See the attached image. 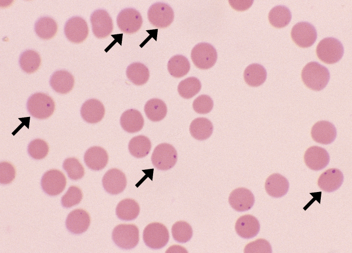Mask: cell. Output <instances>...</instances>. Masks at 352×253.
Instances as JSON below:
<instances>
[{"label": "cell", "mask_w": 352, "mask_h": 253, "mask_svg": "<svg viewBox=\"0 0 352 253\" xmlns=\"http://www.w3.org/2000/svg\"><path fill=\"white\" fill-rule=\"evenodd\" d=\"M167 69L172 76L179 78L185 76L188 73L190 69V64L185 56L177 54L169 60Z\"/></svg>", "instance_id": "obj_34"}, {"label": "cell", "mask_w": 352, "mask_h": 253, "mask_svg": "<svg viewBox=\"0 0 352 253\" xmlns=\"http://www.w3.org/2000/svg\"><path fill=\"white\" fill-rule=\"evenodd\" d=\"M83 198L81 189L78 186H71L61 199L62 206L66 208L79 204Z\"/></svg>", "instance_id": "obj_40"}, {"label": "cell", "mask_w": 352, "mask_h": 253, "mask_svg": "<svg viewBox=\"0 0 352 253\" xmlns=\"http://www.w3.org/2000/svg\"><path fill=\"white\" fill-rule=\"evenodd\" d=\"M144 111L150 120L156 122L162 120L166 116L167 107L163 100L158 98H152L146 102Z\"/></svg>", "instance_id": "obj_31"}, {"label": "cell", "mask_w": 352, "mask_h": 253, "mask_svg": "<svg viewBox=\"0 0 352 253\" xmlns=\"http://www.w3.org/2000/svg\"><path fill=\"white\" fill-rule=\"evenodd\" d=\"M74 82L72 74L63 70L54 72L49 81L50 85L53 90L62 94L69 92L74 87Z\"/></svg>", "instance_id": "obj_23"}, {"label": "cell", "mask_w": 352, "mask_h": 253, "mask_svg": "<svg viewBox=\"0 0 352 253\" xmlns=\"http://www.w3.org/2000/svg\"><path fill=\"white\" fill-rule=\"evenodd\" d=\"M140 211L138 204L133 199H125L119 202L116 208L117 217L123 221L135 219Z\"/></svg>", "instance_id": "obj_28"}, {"label": "cell", "mask_w": 352, "mask_h": 253, "mask_svg": "<svg viewBox=\"0 0 352 253\" xmlns=\"http://www.w3.org/2000/svg\"><path fill=\"white\" fill-rule=\"evenodd\" d=\"M212 122L205 117H198L192 121L189 126L191 136L196 140L203 141L210 137L213 132Z\"/></svg>", "instance_id": "obj_26"}, {"label": "cell", "mask_w": 352, "mask_h": 253, "mask_svg": "<svg viewBox=\"0 0 352 253\" xmlns=\"http://www.w3.org/2000/svg\"><path fill=\"white\" fill-rule=\"evenodd\" d=\"M267 72L263 66L259 64H252L246 67L244 72L246 83L251 87H258L264 83Z\"/></svg>", "instance_id": "obj_27"}, {"label": "cell", "mask_w": 352, "mask_h": 253, "mask_svg": "<svg viewBox=\"0 0 352 253\" xmlns=\"http://www.w3.org/2000/svg\"><path fill=\"white\" fill-rule=\"evenodd\" d=\"M343 181V175L339 169L332 168L326 170L319 177L317 184L322 191L333 192L338 189Z\"/></svg>", "instance_id": "obj_20"}, {"label": "cell", "mask_w": 352, "mask_h": 253, "mask_svg": "<svg viewBox=\"0 0 352 253\" xmlns=\"http://www.w3.org/2000/svg\"><path fill=\"white\" fill-rule=\"evenodd\" d=\"M66 179L64 174L57 169L45 172L41 179L42 190L50 196L58 195L64 189Z\"/></svg>", "instance_id": "obj_10"}, {"label": "cell", "mask_w": 352, "mask_h": 253, "mask_svg": "<svg viewBox=\"0 0 352 253\" xmlns=\"http://www.w3.org/2000/svg\"><path fill=\"white\" fill-rule=\"evenodd\" d=\"M153 165L158 169L167 170L172 168L177 160V153L171 144L163 143L157 145L151 156Z\"/></svg>", "instance_id": "obj_7"}, {"label": "cell", "mask_w": 352, "mask_h": 253, "mask_svg": "<svg viewBox=\"0 0 352 253\" xmlns=\"http://www.w3.org/2000/svg\"><path fill=\"white\" fill-rule=\"evenodd\" d=\"M102 181L104 189L113 195L122 193L127 184L125 174L117 168L108 170L104 175Z\"/></svg>", "instance_id": "obj_14"}, {"label": "cell", "mask_w": 352, "mask_h": 253, "mask_svg": "<svg viewBox=\"0 0 352 253\" xmlns=\"http://www.w3.org/2000/svg\"><path fill=\"white\" fill-rule=\"evenodd\" d=\"M27 150L30 156L34 159L40 160L47 156L49 152V146L43 140L36 139L30 142Z\"/></svg>", "instance_id": "obj_39"}, {"label": "cell", "mask_w": 352, "mask_h": 253, "mask_svg": "<svg viewBox=\"0 0 352 253\" xmlns=\"http://www.w3.org/2000/svg\"><path fill=\"white\" fill-rule=\"evenodd\" d=\"M245 253H271L270 243L266 239L260 238L248 243L244 249Z\"/></svg>", "instance_id": "obj_42"}, {"label": "cell", "mask_w": 352, "mask_h": 253, "mask_svg": "<svg viewBox=\"0 0 352 253\" xmlns=\"http://www.w3.org/2000/svg\"><path fill=\"white\" fill-rule=\"evenodd\" d=\"M147 16L150 23L155 27L164 28L168 27L173 21L174 11L168 4L157 2L149 8Z\"/></svg>", "instance_id": "obj_8"}, {"label": "cell", "mask_w": 352, "mask_h": 253, "mask_svg": "<svg viewBox=\"0 0 352 253\" xmlns=\"http://www.w3.org/2000/svg\"><path fill=\"white\" fill-rule=\"evenodd\" d=\"M301 77L308 88L314 91H321L328 83L330 73L327 68L318 62L311 61L303 68Z\"/></svg>", "instance_id": "obj_1"}, {"label": "cell", "mask_w": 352, "mask_h": 253, "mask_svg": "<svg viewBox=\"0 0 352 253\" xmlns=\"http://www.w3.org/2000/svg\"><path fill=\"white\" fill-rule=\"evenodd\" d=\"M293 41L299 46L307 48L311 46L316 41L317 33L315 27L308 22L296 23L291 31Z\"/></svg>", "instance_id": "obj_9"}, {"label": "cell", "mask_w": 352, "mask_h": 253, "mask_svg": "<svg viewBox=\"0 0 352 253\" xmlns=\"http://www.w3.org/2000/svg\"><path fill=\"white\" fill-rule=\"evenodd\" d=\"M171 232L174 239L179 243L187 242L193 234L191 226L184 221L175 222L172 227Z\"/></svg>", "instance_id": "obj_37"}, {"label": "cell", "mask_w": 352, "mask_h": 253, "mask_svg": "<svg viewBox=\"0 0 352 253\" xmlns=\"http://www.w3.org/2000/svg\"><path fill=\"white\" fill-rule=\"evenodd\" d=\"M91 219L89 214L82 209H77L71 211L65 220L67 229L72 233L80 234L88 229Z\"/></svg>", "instance_id": "obj_16"}, {"label": "cell", "mask_w": 352, "mask_h": 253, "mask_svg": "<svg viewBox=\"0 0 352 253\" xmlns=\"http://www.w3.org/2000/svg\"><path fill=\"white\" fill-rule=\"evenodd\" d=\"M143 238L147 246L158 249L167 244L169 240V233L167 227L162 223L153 222L145 228Z\"/></svg>", "instance_id": "obj_5"}, {"label": "cell", "mask_w": 352, "mask_h": 253, "mask_svg": "<svg viewBox=\"0 0 352 253\" xmlns=\"http://www.w3.org/2000/svg\"><path fill=\"white\" fill-rule=\"evenodd\" d=\"M235 229L240 237L244 239H250L258 234L260 230V224L255 217L247 214L240 217L237 219Z\"/></svg>", "instance_id": "obj_19"}, {"label": "cell", "mask_w": 352, "mask_h": 253, "mask_svg": "<svg viewBox=\"0 0 352 253\" xmlns=\"http://www.w3.org/2000/svg\"><path fill=\"white\" fill-rule=\"evenodd\" d=\"M62 167L66 171L68 177L72 180L80 179L84 175V167L75 157L65 159L63 161Z\"/></svg>", "instance_id": "obj_38"}, {"label": "cell", "mask_w": 352, "mask_h": 253, "mask_svg": "<svg viewBox=\"0 0 352 253\" xmlns=\"http://www.w3.org/2000/svg\"><path fill=\"white\" fill-rule=\"evenodd\" d=\"M217 52L210 44L199 43L195 45L191 52V60L196 67L207 70L213 67L217 61Z\"/></svg>", "instance_id": "obj_6"}, {"label": "cell", "mask_w": 352, "mask_h": 253, "mask_svg": "<svg viewBox=\"0 0 352 253\" xmlns=\"http://www.w3.org/2000/svg\"><path fill=\"white\" fill-rule=\"evenodd\" d=\"M116 23L121 31L127 34H133L140 28L143 18L140 13L136 9L127 8L119 13Z\"/></svg>", "instance_id": "obj_11"}, {"label": "cell", "mask_w": 352, "mask_h": 253, "mask_svg": "<svg viewBox=\"0 0 352 253\" xmlns=\"http://www.w3.org/2000/svg\"><path fill=\"white\" fill-rule=\"evenodd\" d=\"M201 88L200 81L197 78L190 77L182 80L178 84L177 90L180 96L190 99L196 95Z\"/></svg>", "instance_id": "obj_36"}, {"label": "cell", "mask_w": 352, "mask_h": 253, "mask_svg": "<svg viewBox=\"0 0 352 253\" xmlns=\"http://www.w3.org/2000/svg\"><path fill=\"white\" fill-rule=\"evenodd\" d=\"M194 110L199 114H207L214 106V102L210 96L202 94L196 98L192 103Z\"/></svg>", "instance_id": "obj_41"}, {"label": "cell", "mask_w": 352, "mask_h": 253, "mask_svg": "<svg viewBox=\"0 0 352 253\" xmlns=\"http://www.w3.org/2000/svg\"><path fill=\"white\" fill-rule=\"evenodd\" d=\"M268 18L272 26L281 28L290 23L292 19V14L288 7L279 5L275 6L270 11Z\"/></svg>", "instance_id": "obj_32"}, {"label": "cell", "mask_w": 352, "mask_h": 253, "mask_svg": "<svg viewBox=\"0 0 352 253\" xmlns=\"http://www.w3.org/2000/svg\"><path fill=\"white\" fill-rule=\"evenodd\" d=\"M112 238L115 244L124 249L135 247L139 241V230L132 224H120L114 227Z\"/></svg>", "instance_id": "obj_4"}, {"label": "cell", "mask_w": 352, "mask_h": 253, "mask_svg": "<svg viewBox=\"0 0 352 253\" xmlns=\"http://www.w3.org/2000/svg\"><path fill=\"white\" fill-rule=\"evenodd\" d=\"M336 135L335 126L327 120H321L316 122L311 130V135L313 140L323 145L332 143L335 140Z\"/></svg>", "instance_id": "obj_18"}, {"label": "cell", "mask_w": 352, "mask_h": 253, "mask_svg": "<svg viewBox=\"0 0 352 253\" xmlns=\"http://www.w3.org/2000/svg\"><path fill=\"white\" fill-rule=\"evenodd\" d=\"M41 61V57L38 53L31 49L23 51L19 59V64L22 70L28 74L36 71L40 66Z\"/></svg>", "instance_id": "obj_35"}, {"label": "cell", "mask_w": 352, "mask_h": 253, "mask_svg": "<svg viewBox=\"0 0 352 253\" xmlns=\"http://www.w3.org/2000/svg\"><path fill=\"white\" fill-rule=\"evenodd\" d=\"M307 166L314 171L324 169L329 163L330 156L323 148L313 146L307 149L304 156Z\"/></svg>", "instance_id": "obj_15"}, {"label": "cell", "mask_w": 352, "mask_h": 253, "mask_svg": "<svg viewBox=\"0 0 352 253\" xmlns=\"http://www.w3.org/2000/svg\"><path fill=\"white\" fill-rule=\"evenodd\" d=\"M289 188L288 179L279 173L269 175L265 182V189L268 195L273 198H280L287 194Z\"/></svg>", "instance_id": "obj_24"}, {"label": "cell", "mask_w": 352, "mask_h": 253, "mask_svg": "<svg viewBox=\"0 0 352 253\" xmlns=\"http://www.w3.org/2000/svg\"><path fill=\"white\" fill-rule=\"evenodd\" d=\"M90 22L92 32L98 38H104L113 31L112 18L105 10L98 9L94 11L91 15Z\"/></svg>", "instance_id": "obj_12"}, {"label": "cell", "mask_w": 352, "mask_h": 253, "mask_svg": "<svg viewBox=\"0 0 352 253\" xmlns=\"http://www.w3.org/2000/svg\"><path fill=\"white\" fill-rule=\"evenodd\" d=\"M64 32L69 41L75 43H80L87 38L89 28L85 19L79 16H74L66 22Z\"/></svg>", "instance_id": "obj_13"}, {"label": "cell", "mask_w": 352, "mask_h": 253, "mask_svg": "<svg viewBox=\"0 0 352 253\" xmlns=\"http://www.w3.org/2000/svg\"><path fill=\"white\" fill-rule=\"evenodd\" d=\"M187 252V251L183 247L178 245H174L170 247L167 249L166 252Z\"/></svg>", "instance_id": "obj_45"}, {"label": "cell", "mask_w": 352, "mask_h": 253, "mask_svg": "<svg viewBox=\"0 0 352 253\" xmlns=\"http://www.w3.org/2000/svg\"><path fill=\"white\" fill-rule=\"evenodd\" d=\"M105 108L102 103L96 99L86 101L81 108L83 119L89 123H96L101 121L105 114Z\"/></svg>", "instance_id": "obj_21"}, {"label": "cell", "mask_w": 352, "mask_h": 253, "mask_svg": "<svg viewBox=\"0 0 352 253\" xmlns=\"http://www.w3.org/2000/svg\"><path fill=\"white\" fill-rule=\"evenodd\" d=\"M84 159L88 168L99 171L106 166L108 161V155L104 148L99 146H93L86 151Z\"/></svg>", "instance_id": "obj_22"}, {"label": "cell", "mask_w": 352, "mask_h": 253, "mask_svg": "<svg viewBox=\"0 0 352 253\" xmlns=\"http://www.w3.org/2000/svg\"><path fill=\"white\" fill-rule=\"evenodd\" d=\"M229 4L236 11H244L248 9L252 6V0H230Z\"/></svg>", "instance_id": "obj_44"}, {"label": "cell", "mask_w": 352, "mask_h": 253, "mask_svg": "<svg viewBox=\"0 0 352 253\" xmlns=\"http://www.w3.org/2000/svg\"><path fill=\"white\" fill-rule=\"evenodd\" d=\"M34 31L42 39H49L54 37L57 31V25L52 18L44 16L39 18L34 25Z\"/></svg>", "instance_id": "obj_29"}, {"label": "cell", "mask_w": 352, "mask_h": 253, "mask_svg": "<svg viewBox=\"0 0 352 253\" xmlns=\"http://www.w3.org/2000/svg\"><path fill=\"white\" fill-rule=\"evenodd\" d=\"M255 198L253 193L245 187L234 189L229 197V203L231 207L238 212L250 210L254 205Z\"/></svg>", "instance_id": "obj_17"}, {"label": "cell", "mask_w": 352, "mask_h": 253, "mask_svg": "<svg viewBox=\"0 0 352 253\" xmlns=\"http://www.w3.org/2000/svg\"><path fill=\"white\" fill-rule=\"evenodd\" d=\"M120 123L125 131L134 133L142 129L144 124V119L139 111L134 109H129L121 114Z\"/></svg>", "instance_id": "obj_25"}, {"label": "cell", "mask_w": 352, "mask_h": 253, "mask_svg": "<svg viewBox=\"0 0 352 253\" xmlns=\"http://www.w3.org/2000/svg\"><path fill=\"white\" fill-rule=\"evenodd\" d=\"M152 144L146 136L139 135L133 137L128 144V150L131 155L137 158H143L149 154Z\"/></svg>", "instance_id": "obj_33"}, {"label": "cell", "mask_w": 352, "mask_h": 253, "mask_svg": "<svg viewBox=\"0 0 352 253\" xmlns=\"http://www.w3.org/2000/svg\"><path fill=\"white\" fill-rule=\"evenodd\" d=\"M126 75L129 80L137 86L146 83L150 77L148 68L139 62H134L130 64L127 67Z\"/></svg>", "instance_id": "obj_30"}, {"label": "cell", "mask_w": 352, "mask_h": 253, "mask_svg": "<svg viewBox=\"0 0 352 253\" xmlns=\"http://www.w3.org/2000/svg\"><path fill=\"white\" fill-rule=\"evenodd\" d=\"M316 54L319 59L327 64H333L339 61L344 53L341 42L333 37L322 39L316 47Z\"/></svg>", "instance_id": "obj_3"}, {"label": "cell", "mask_w": 352, "mask_h": 253, "mask_svg": "<svg viewBox=\"0 0 352 253\" xmlns=\"http://www.w3.org/2000/svg\"><path fill=\"white\" fill-rule=\"evenodd\" d=\"M16 170L14 166L6 161L0 163V182L2 184L10 183L15 178Z\"/></svg>", "instance_id": "obj_43"}, {"label": "cell", "mask_w": 352, "mask_h": 253, "mask_svg": "<svg viewBox=\"0 0 352 253\" xmlns=\"http://www.w3.org/2000/svg\"><path fill=\"white\" fill-rule=\"evenodd\" d=\"M27 109L29 113L38 119H46L54 112L55 103L47 94L37 92L31 95L27 102Z\"/></svg>", "instance_id": "obj_2"}]
</instances>
